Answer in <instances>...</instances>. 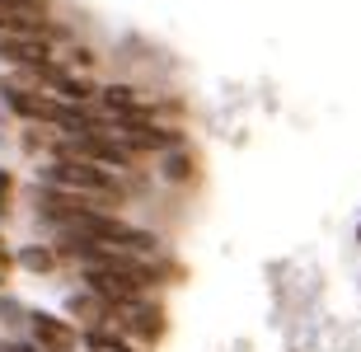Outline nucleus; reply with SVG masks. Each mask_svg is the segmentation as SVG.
I'll return each mask as SVG.
<instances>
[{
	"label": "nucleus",
	"mask_w": 361,
	"mask_h": 352,
	"mask_svg": "<svg viewBox=\"0 0 361 352\" xmlns=\"http://www.w3.org/2000/svg\"><path fill=\"white\" fill-rule=\"evenodd\" d=\"M42 188H66V193H80L99 207H113L122 202V183L108 174L104 164H85V160H52L42 169Z\"/></svg>",
	"instance_id": "f257e3e1"
},
{
	"label": "nucleus",
	"mask_w": 361,
	"mask_h": 352,
	"mask_svg": "<svg viewBox=\"0 0 361 352\" xmlns=\"http://www.w3.org/2000/svg\"><path fill=\"white\" fill-rule=\"evenodd\" d=\"M0 28L19 38H56V24L47 19V0H0Z\"/></svg>",
	"instance_id": "f03ea898"
},
{
	"label": "nucleus",
	"mask_w": 361,
	"mask_h": 352,
	"mask_svg": "<svg viewBox=\"0 0 361 352\" xmlns=\"http://www.w3.org/2000/svg\"><path fill=\"white\" fill-rule=\"evenodd\" d=\"M85 286H90L94 296L113 301V305H136V301H146L150 286L136 282V277H127V272L118 268H104V263H85Z\"/></svg>",
	"instance_id": "7ed1b4c3"
},
{
	"label": "nucleus",
	"mask_w": 361,
	"mask_h": 352,
	"mask_svg": "<svg viewBox=\"0 0 361 352\" xmlns=\"http://www.w3.org/2000/svg\"><path fill=\"white\" fill-rule=\"evenodd\" d=\"M0 56L14 61V66H24V71L52 66V38H19V33H5V38H0Z\"/></svg>",
	"instance_id": "20e7f679"
},
{
	"label": "nucleus",
	"mask_w": 361,
	"mask_h": 352,
	"mask_svg": "<svg viewBox=\"0 0 361 352\" xmlns=\"http://www.w3.org/2000/svg\"><path fill=\"white\" fill-rule=\"evenodd\" d=\"M0 95H5V104H10L19 118H42V122H56V99L38 95V90H28L24 80H10V85H0Z\"/></svg>",
	"instance_id": "39448f33"
},
{
	"label": "nucleus",
	"mask_w": 361,
	"mask_h": 352,
	"mask_svg": "<svg viewBox=\"0 0 361 352\" xmlns=\"http://www.w3.org/2000/svg\"><path fill=\"white\" fill-rule=\"evenodd\" d=\"M33 339L42 343V352H75L80 334L71 324H61L56 315H33Z\"/></svg>",
	"instance_id": "423d86ee"
},
{
	"label": "nucleus",
	"mask_w": 361,
	"mask_h": 352,
	"mask_svg": "<svg viewBox=\"0 0 361 352\" xmlns=\"http://www.w3.org/2000/svg\"><path fill=\"white\" fill-rule=\"evenodd\" d=\"M118 132H122V146L127 150H174L178 141H183L178 132L155 127V122H150V127H118Z\"/></svg>",
	"instance_id": "0eeeda50"
},
{
	"label": "nucleus",
	"mask_w": 361,
	"mask_h": 352,
	"mask_svg": "<svg viewBox=\"0 0 361 352\" xmlns=\"http://www.w3.org/2000/svg\"><path fill=\"white\" fill-rule=\"evenodd\" d=\"M85 352H136V348L122 343L118 334H108V329H90V334H85Z\"/></svg>",
	"instance_id": "6e6552de"
},
{
	"label": "nucleus",
	"mask_w": 361,
	"mask_h": 352,
	"mask_svg": "<svg viewBox=\"0 0 361 352\" xmlns=\"http://www.w3.org/2000/svg\"><path fill=\"white\" fill-rule=\"evenodd\" d=\"M19 263H24L28 272H52V249H24V258H19Z\"/></svg>",
	"instance_id": "1a4fd4ad"
},
{
	"label": "nucleus",
	"mask_w": 361,
	"mask_h": 352,
	"mask_svg": "<svg viewBox=\"0 0 361 352\" xmlns=\"http://www.w3.org/2000/svg\"><path fill=\"white\" fill-rule=\"evenodd\" d=\"M164 174L174 178V183H188V174H192V164H188L183 155H169V160H164Z\"/></svg>",
	"instance_id": "9d476101"
},
{
	"label": "nucleus",
	"mask_w": 361,
	"mask_h": 352,
	"mask_svg": "<svg viewBox=\"0 0 361 352\" xmlns=\"http://www.w3.org/2000/svg\"><path fill=\"white\" fill-rule=\"evenodd\" d=\"M5 198H10V174L0 169V207H5Z\"/></svg>",
	"instance_id": "9b49d317"
},
{
	"label": "nucleus",
	"mask_w": 361,
	"mask_h": 352,
	"mask_svg": "<svg viewBox=\"0 0 361 352\" xmlns=\"http://www.w3.org/2000/svg\"><path fill=\"white\" fill-rule=\"evenodd\" d=\"M5 352H42V348H33V343H10Z\"/></svg>",
	"instance_id": "f8f14e48"
},
{
	"label": "nucleus",
	"mask_w": 361,
	"mask_h": 352,
	"mask_svg": "<svg viewBox=\"0 0 361 352\" xmlns=\"http://www.w3.org/2000/svg\"><path fill=\"white\" fill-rule=\"evenodd\" d=\"M357 240H361V226H357Z\"/></svg>",
	"instance_id": "ddd939ff"
}]
</instances>
